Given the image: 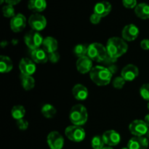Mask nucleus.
Masks as SVG:
<instances>
[{
	"label": "nucleus",
	"mask_w": 149,
	"mask_h": 149,
	"mask_svg": "<svg viewBox=\"0 0 149 149\" xmlns=\"http://www.w3.org/2000/svg\"><path fill=\"white\" fill-rule=\"evenodd\" d=\"M2 13L3 15L7 18H13L15 15L14 7L13 5H10V4H7L3 7Z\"/></svg>",
	"instance_id": "obj_29"
},
{
	"label": "nucleus",
	"mask_w": 149,
	"mask_h": 149,
	"mask_svg": "<svg viewBox=\"0 0 149 149\" xmlns=\"http://www.w3.org/2000/svg\"><path fill=\"white\" fill-rule=\"evenodd\" d=\"M140 94H141V97L146 100L149 101V84L146 83L141 86V89H140Z\"/></svg>",
	"instance_id": "obj_31"
},
{
	"label": "nucleus",
	"mask_w": 149,
	"mask_h": 149,
	"mask_svg": "<svg viewBox=\"0 0 149 149\" xmlns=\"http://www.w3.org/2000/svg\"><path fill=\"white\" fill-rule=\"evenodd\" d=\"M147 108H148V110H149V102H148V105H147Z\"/></svg>",
	"instance_id": "obj_42"
},
{
	"label": "nucleus",
	"mask_w": 149,
	"mask_h": 149,
	"mask_svg": "<svg viewBox=\"0 0 149 149\" xmlns=\"http://www.w3.org/2000/svg\"><path fill=\"white\" fill-rule=\"evenodd\" d=\"M122 149H129L127 148H127H122Z\"/></svg>",
	"instance_id": "obj_43"
},
{
	"label": "nucleus",
	"mask_w": 149,
	"mask_h": 149,
	"mask_svg": "<svg viewBox=\"0 0 149 149\" xmlns=\"http://www.w3.org/2000/svg\"><path fill=\"white\" fill-rule=\"evenodd\" d=\"M25 114H26V109L23 106H20V105L13 106L11 110L12 116L16 120L23 119Z\"/></svg>",
	"instance_id": "obj_26"
},
{
	"label": "nucleus",
	"mask_w": 149,
	"mask_h": 149,
	"mask_svg": "<svg viewBox=\"0 0 149 149\" xmlns=\"http://www.w3.org/2000/svg\"><path fill=\"white\" fill-rule=\"evenodd\" d=\"M28 8L34 13H42L47 8V1L46 0H29Z\"/></svg>",
	"instance_id": "obj_21"
},
{
	"label": "nucleus",
	"mask_w": 149,
	"mask_h": 149,
	"mask_svg": "<svg viewBox=\"0 0 149 149\" xmlns=\"http://www.w3.org/2000/svg\"><path fill=\"white\" fill-rule=\"evenodd\" d=\"M106 68H108V69L109 70V71L111 72L112 74H115V73L117 71V65H116V63H113L111 64V65H109V66H107Z\"/></svg>",
	"instance_id": "obj_37"
},
{
	"label": "nucleus",
	"mask_w": 149,
	"mask_h": 149,
	"mask_svg": "<svg viewBox=\"0 0 149 149\" xmlns=\"http://www.w3.org/2000/svg\"><path fill=\"white\" fill-rule=\"evenodd\" d=\"M77 70L81 74H87L93 69V61L87 55L79 58L76 63Z\"/></svg>",
	"instance_id": "obj_14"
},
{
	"label": "nucleus",
	"mask_w": 149,
	"mask_h": 149,
	"mask_svg": "<svg viewBox=\"0 0 149 149\" xmlns=\"http://www.w3.org/2000/svg\"><path fill=\"white\" fill-rule=\"evenodd\" d=\"M122 4L127 9H133L138 5L137 0H122Z\"/></svg>",
	"instance_id": "obj_32"
},
{
	"label": "nucleus",
	"mask_w": 149,
	"mask_h": 149,
	"mask_svg": "<svg viewBox=\"0 0 149 149\" xmlns=\"http://www.w3.org/2000/svg\"><path fill=\"white\" fill-rule=\"evenodd\" d=\"M103 149H113V148H112L111 146H107V147H104Z\"/></svg>",
	"instance_id": "obj_40"
},
{
	"label": "nucleus",
	"mask_w": 149,
	"mask_h": 149,
	"mask_svg": "<svg viewBox=\"0 0 149 149\" xmlns=\"http://www.w3.org/2000/svg\"><path fill=\"white\" fill-rule=\"evenodd\" d=\"M87 55L92 61L97 63H103L109 56L106 47L97 42L88 45Z\"/></svg>",
	"instance_id": "obj_4"
},
{
	"label": "nucleus",
	"mask_w": 149,
	"mask_h": 149,
	"mask_svg": "<svg viewBox=\"0 0 149 149\" xmlns=\"http://www.w3.org/2000/svg\"><path fill=\"white\" fill-rule=\"evenodd\" d=\"M141 47L142 49L145 50H148L149 49V39H143L141 42Z\"/></svg>",
	"instance_id": "obj_36"
},
{
	"label": "nucleus",
	"mask_w": 149,
	"mask_h": 149,
	"mask_svg": "<svg viewBox=\"0 0 149 149\" xmlns=\"http://www.w3.org/2000/svg\"><path fill=\"white\" fill-rule=\"evenodd\" d=\"M0 59V71L1 73H8L12 71L13 63L12 60L6 55H1Z\"/></svg>",
	"instance_id": "obj_23"
},
{
	"label": "nucleus",
	"mask_w": 149,
	"mask_h": 149,
	"mask_svg": "<svg viewBox=\"0 0 149 149\" xmlns=\"http://www.w3.org/2000/svg\"><path fill=\"white\" fill-rule=\"evenodd\" d=\"M101 17H100L99 15H97V14H95V13H93V14L91 15V16H90V22H91V23H93V24H98L100 22V20H101Z\"/></svg>",
	"instance_id": "obj_35"
},
{
	"label": "nucleus",
	"mask_w": 149,
	"mask_h": 149,
	"mask_svg": "<svg viewBox=\"0 0 149 149\" xmlns=\"http://www.w3.org/2000/svg\"><path fill=\"white\" fill-rule=\"evenodd\" d=\"M87 49H88V46L79 44L75 46L74 49V53L78 58H81L87 55Z\"/></svg>",
	"instance_id": "obj_27"
},
{
	"label": "nucleus",
	"mask_w": 149,
	"mask_h": 149,
	"mask_svg": "<svg viewBox=\"0 0 149 149\" xmlns=\"http://www.w3.org/2000/svg\"><path fill=\"white\" fill-rule=\"evenodd\" d=\"M102 137H103L105 144L111 147L117 146L121 141L120 135L116 131L113 130L105 132Z\"/></svg>",
	"instance_id": "obj_15"
},
{
	"label": "nucleus",
	"mask_w": 149,
	"mask_h": 149,
	"mask_svg": "<svg viewBox=\"0 0 149 149\" xmlns=\"http://www.w3.org/2000/svg\"><path fill=\"white\" fill-rule=\"evenodd\" d=\"M148 128L145 121L141 119L132 121L129 125V130L131 134L138 137H142L146 135L148 132Z\"/></svg>",
	"instance_id": "obj_7"
},
{
	"label": "nucleus",
	"mask_w": 149,
	"mask_h": 149,
	"mask_svg": "<svg viewBox=\"0 0 149 149\" xmlns=\"http://www.w3.org/2000/svg\"><path fill=\"white\" fill-rule=\"evenodd\" d=\"M139 75V70L136 65L133 64H128L124 67L121 72V76L127 81H132Z\"/></svg>",
	"instance_id": "obj_13"
},
{
	"label": "nucleus",
	"mask_w": 149,
	"mask_h": 149,
	"mask_svg": "<svg viewBox=\"0 0 149 149\" xmlns=\"http://www.w3.org/2000/svg\"><path fill=\"white\" fill-rule=\"evenodd\" d=\"M36 65L31 59L25 58H22L19 63V69L20 74L23 76H31L36 71Z\"/></svg>",
	"instance_id": "obj_10"
},
{
	"label": "nucleus",
	"mask_w": 149,
	"mask_h": 149,
	"mask_svg": "<svg viewBox=\"0 0 149 149\" xmlns=\"http://www.w3.org/2000/svg\"><path fill=\"white\" fill-rule=\"evenodd\" d=\"M72 94L74 98L77 100H84L88 97V90L85 86L77 84L73 87Z\"/></svg>",
	"instance_id": "obj_19"
},
{
	"label": "nucleus",
	"mask_w": 149,
	"mask_h": 149,
	"mask_svg": "<svg viewBox=\"0 0 149 149\" xmlns=\"http://www.w3.org/2000/svg\"><path fill=\"white\" fill-rule=\"evenodd\" d=\"M10 29L13 32L18 33L21 32L26 28V18L23 14H16L13 18H11L10 23Z\"/></svg>",
	"instance_id": "obj_11"
},
{
	"label": "nucleus",
	"mask_w": 149,
	"mask_h": 149,
	"mask_svg": "<svg viewBox=\"0 0 149 149\" xmlns=\"http://www.w3.org/2000/svg\"><path fill=\"white\" fill-rule=\"evenodd\" d=\"M135 13L139 18L143 20L149 19V4L140 3L135 8Z\"/></svg>",
	"instance_id": "obj_22"
},
{
	"label": "nucleus",
	"mask_w": 149,
	"mask_h": 149,
	"mask_svg": "<svg viewBox=\"0 0 149 149\" xmlns=\"http://www.w3.org/2000/svg\"><path fill=\"white\" fill-rule=\"evenodd\" d=\"M112 75L111 72L103 65H96L90 72L91 80L98 86L108 85L111 82Z\"/></svg>",
	"instance_id": "obj_2"
},
{
	"label": "nucleus",
	"mask_w": 149,
	"mask_h": 149,
	"mask_svg": "<svg viewBox=\"0 0 149 149\" xmlns=\"http://www.w3.org/2000/svg\"><path fill=\"white\" fill-rule=\"evenodd\" d=\"M31 60L36 63H45L47 62L48 53L43 48H38L33 49L31 52Z\"/></svg>",
	"instance_id": "obj_18"
},
{
	"label": "nucleus",
	"mask_w": 149,
	"mask_h": 149,
	"mask_svg": "<svg viewBox=\"0 0 149 149\" xmlns=\"http://www.w3.org/2000/svg\"><path fill=\"white\" fill-rule=\"evenodd\" d=\"M126 81H127L126 80H125L122 76H121V77H117L113 79V87H114L115 89L120 90V89L123 88V87L125 86Z\"/></svg>",
	"instance_id": "obj_30"
},
{
	"label": "nucleus",
	"mask_w": 149,
	"mask_h": 149,
	"mask_svg": "<svg viewBox=\"0 0 149 149\" xmlns=\"http://www.w3.org/2000/svg\"><path fill=\"white\" fill-rule=\"evenodd\" d=\"M148 146V139L143 136L133 137L127 143V148L129 149H146Z\"/></svg>",
	"instance_id": "obj_16"
},
{
	"label": "nucleus",
	"mask_w": 149,
	"mask_h": 149,
	"mask_svg": "<svg viewBox=\"0 0 149 149\" xmlns=\"http://www.w3.org/2000/svg\"><path fill=\"white\" fill-rule=\"evenodd\" d=\"M47 141L50 149H62L64 146V138L58 131L49 132Z\"/></svg>",
	"instance_id": "obj_9"
},
{
	"label": "nucleus",
	"mask_w": 149,
	"mask_h": 149,
	"mask_svg": "<svg viewBox=\"0 0 149 149\" xmlns=\"http://www.w3.org/2000/svg\"><path fill=\"white\" fill-rule=\"evenodd\" d=\"M4 1H5V0H1L0 3H1V4H3V2H4Z\"/></svg>",
	"instance_id": "obj_41"
},
{
	"label": "nucleus",
	"mask_w": 149,
	"mask_h": 149,
	"mask_svg": "<svg viewBox=\"0 0 149 149\" xmlns=\"http://www.w3.org/2000/svg\"><path fill=\"white\" fill-rule=\"evenodd\" d=\"M21 0H5V2L7 3V4H10V5H16L18 3H20V1Z\"/></svg>",
	"instance_id": "obj_38"
},
{
	"label": "nucleus",
	"mask_w": 149,
	"mask_h": 149,
	"mask_svg": "<svg viewBox=\"0 0 149 149\" xmlns=\"http://www.w3.org/2000/svg\"><path fill=\"white\" fill-rule=\"evenodd\" d=\"M112 6L110 2L107 1H102L97 2L94 7V13L101 17L107 16L111 13Z\"/></svg>",
	"instance_id": "obj_17"
},
{
	"label": "nucleus",
	"mask_w": 149,
	"mask_h": 149,
	"mask_svg": "<svg viewBox=\"0 0 149 149\" xmlns=\"http://www.w3.org/2000/svg\"><path fill=\"white\" fill-rule=\"evenodd\" d=\"M21 85L25 90H31L35 87V79L32 76H20Z\"/></svg>",
	"instance_id": "obj_24"
},
{
	"label": "nucleus",
	"mask_w": 149,
	"mask_h": 149,
	"mask_svg": "<svg viewBox=\"0 0 149 149\" xmlns=\"http://www.w3.org/2000/svg\"><path fill=\"white\" fill-rule=\"evenodd\" d=\"M138 35H139V29L134 24L127 25L122 31V39L127 42H132L135 40Z\"/></svg>",
	"instance_id": "obj_12"
},
{
	"label": "nucleus",
	"mask_w": 149,
	"mask_h": 149,
	"mask_svg": "<svg viewBox=\"0 0 149 149\" xmlns=\"http://www.w3.org/2000/svg\"><path fill=\"white\" fill-rule=\"evenodd\" d=\"M65 135L68 139L73 142L79 143L84 141L85 138V131L81 126L71 125L66 127L65 130Z\"/></svg>",
	"instance_id": "obj_6"
},
{
	"label": "nucleus",
	"mask_w": 149,
	"mask_h": 149,
	"mask_svg": "<svg viewBox=\"0 0 149 149\" xmlns=\"http://www.w3.org/2000/svg\"><path fill=\"white\" fill-rule=\"evenodd\" d=\"M144 121H145V122H146V124L147 125V126L149 127V113L145 116V118H144Z\"/></svg>",
	"instance_id": "obj_39"
},
{
	"label": "nucleus",
	"mask_w": 149,
	"mask_h": 149,
	"mask_svg": "<svg viewBox=\"0 0 149 149\" xmlns=\"http://www.w3.org/2000/svg\"><path fill=\"white\" fill-rule=\"evenodd\" d=\"M48 60L52 63H56L60 60V54L57 51L49 53L48 54Z\"/></svg>",
	"instance_id": "obj_34"
},
{
	"label": "nucleus",
	"mask_w": 149,
	"mask_h": 149,
	"mask_svg": "<svg viewBox=\"0 0 149 149\" xmlns=\"http://www.w3.org/2000/svg\"><path fill=\"white\" fill-rule=\"evenodd\" d=\"M106 47L109 57L118 59L126 53L128 49V45L125 40L122 38L111 37L108 40Z\"/></svg>",
	"instance_id": "obj_1"
},
{
	"label": "nucleus",
	"mask_w": 149,
	"mask_h": 149,
	"mask_svg": "<svg viewBox=\"0 0 149 149\" xmlns=\"http://www.w3.org/2000/svg\"><path fill=\"white\" fill-rule=\"evenodd\" d=\"M105 142L102 136L97 135L92 139L91 146L93 149H103L104 148Z\"/></svg>",
	"instance_id": "obj_28"
},
{
	"label": "nucleus",
	"mask_w": 149,
	"mask_h": 149,
	"mask_svg": "<svg viewBox=\"0 0 149 149\" xmlns=\"http://www.w3.org/2000/svg\"><path fill=\"white\" fill-rule=\"evenodd\" d=\"M41 112H42V115L45 116L47 119H51L53 118L56 114V109L52 105L49 104V103H47L45 104L42 107L41 109Z\"/></svg>",
	"instance_id": "obj_25"
},
{
	"label": "nucleus",
	"mask_w": 149,
	"mask_h": 149,
	"mask_svg": "<svg viewBox=\"0 0 149 149\" xmlns=\"http://www.w3.org/2000/svg\"><path fill=\"white\" fill-rule=\"evenodd\" d=\"M17 126L20 130H26L29 127V122H27V120L24 119H19L17 120Z\"/></svg>",
	"instance_id": "obj_33"
},
{
	"label": "nucleus",
	"mask_w": 149,
	"mask_h": 149,
	"mask_svg": "<svg viewBox=\"0 0 149 149\" xmlns=\"http://www.w3.org/2000/svg\"><path fill=\"white\" fill-rule=\"evenodd\" d=\"M42 48L48 54L56 52L58 48V42L56 39L52 36H47L45 38L42 43Z\"/></svg>",
	"instance_id": "obj_20"
},
{
	"label": "nucleus",
	"mask_w": 149,
	"mask_h": 149,
	"mask_svg": "<svg viewBox=\"0 0 149 149\" xmlns=\"http://www.w3.org/2000/svg\"><path fill=\"white\" fill-rule=\"evenodd\" d=\"M69 119L73 125H84L88 119L87 110L83 105L77 104L73 106L70 110Z\"/></svg>",
	"instance_id": "obj_3"
},
{
	"label": "nucleus",
	"mask_w": 149,
	"mask_h": 149,
	"mask_svg": "<svg viewBox=\"0 0 149 149\" xmlns=\"http://www.w3.org/2000/svg\"><path fill=\"white\" fill-rule=\"evenodd\" d=\"M43 37L42 35L36 31H30L24 36V42L26 46L31 50L40 48L43 43Z\"/></svg>",
	"instance_id": "obj_5"
},
{
	"label": "nucleus",
	"mask_w": 149,
	"mask_h": 149,
	"mask_svg": "<svg viewBox=\"0 0 149 149\" xmlns=\"http://www.w3.org/2000/svg\"><path fill=\"white\" fill-rule=\"evenodd\" d=\"M47 19L42 15L39 13H34L29 17V24L32 30L36 31H41L44 30L47 26Z\"/></svg>",
	"instance_id": "obj_8"
}]
</instances>
